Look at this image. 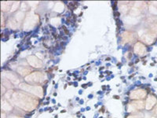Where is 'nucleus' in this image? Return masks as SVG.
Returning <instances> with one entry per match:
<instances>
[{
  "instance_id": "nucleus-1",
  "label": "nucleus",
  "mask_w": 157,
  "mask_h": 118,
  "mask_svg": "<svg viewBox=\"0 0 157 118\" xmlns=\"http://www.w3.org/2000/svg\"><path fill=\"white\" fill-rule=\"evenodd\" d=\"M12 99L15 105L25 110H31L35 109L36 104L37 103L36 101L23 93H14Z\"/></svg>"
},
{
  "instance_id": "nucleus-2",
  "label": "nucleus",
  "mask_w": 157,
  "mask_h": 118,
  "mask_svg": "<svg viewBox=\"0 0 157 118\" xmlns=\"http://www.w3.org/2000/svg\"><path fill=\"white\" fill-rule=\"evenodd\" d=\"M20 88L22 90H24L25 91H28L31 93V94L37 95V96H39V97L43 96V89H42L40 87L29 86L28 84H21L20 85Z\"/></svg>"
},
{
  "instance_id": "nucleus-9",
  "label": "nucleus",
  "mask_w": 157,
  "mask_h": 118,
  "mask_svg": "<svg viewBox=\"0 0 157 118\" xmlns=\"http://www.w3.org/2000/svg\"><path fill=\"white\" fill-rule=\"evenodd\" d=\"M142 39L145 42L150 44V43H152V42H153L154 39H155V36L152 34H146L145 36H144Z\"/></svg>"
},
{
  "instance_id": "nucleus-16",
  "label": "nucleus",
  "mask_w": 157,
  "mask_h": 118,
  "mask_svg": "<svg viewBox=\"0 0 157 118\" xmlns=\"http://www.w3.org/2000/svg\"><path fill=\"white\" fill-rule=\"evenodd\" d=\"M62 28H63L64 31V32H65V34L68 35V34H69V31H68V29H67V28H66L65 26H63V27H62Z\"/></svg>"
},
{
  "instance_id": "nucleus-18",
  "label": "nucleus",
  "mask_w": 157,
  "mask_h": 118,
  "mask_svg": "<svg viewBox=\"0 0 157 118\" xmlns=\"http://www.w3.org/2000/svg\"><path fill=\"white\" fill-rule=\"evenodd\" d=\"M115 17H119V15H120V14H119V12H116V13L114 14Z\"/></svg>"
},
{
  "instance_id": "nucleus-22",
  "label": "nucleus",
  "mask_w": 157,
  "mask_h": 118,
  "mask_svg": "<svg viewBox=\"0 0 157 118\" xmlns=\"http://www.w3.org/2000/svg\"><path fill=\"white\" fill-rule=\"evenodd\" d=\"M2 118H4V114L2 113Z\"/></svg>"
},
{
  "instance_id": "nucleus-12",
  "label": "nucleus",
  "mask_w": 157,
  "mask_h": 118,
  "mask_svg": "<svg viewBox=\"0 0 157 118\" xmlns=\"http://www.w3.org/2000/svg\"><path fill=\"white\" fill-rule=\"evenodd\" d=\"M134 105H135V106L137 107V109H142L144 107V102L142 101H138V102H134Z\"/></svg>"
},
{
  "instance_id": "nucleus-17",
  "label": "nucleus",
  "mask_w": 157,
  "mask_h": 118,
  "mask_svg": "<svg viewBox=\"0 0 157 118\" xmlns=\"http://www.w3.org/2000/svg\"><path fill=\"white\" fill-rule=\"evenodd\" d=\"M128 118H141L140 117L138 116H136V115H133V116H130L128 117Z\"/></svg>"
},
{
  "instance_id": "nucleus-8",
  "label": "nucleus",
  "mask_w": 157,
  "mask_h": 118,
  "mask_svg": "<svg viewBox=\"0 0 157 118\" xmlns=\"http://www.w3.org/2000/svg\"><path fill=\"white\" fill-rule=\"evenodd\" d=\"M122 38H123V41L124 42H129V41H130V40H132V39H133V34L130 33V32H125L123 35H122Z\"/></svg>"
},
{
  "instance_id": "nucleus-15",
  "label": "nucleus",
  "mask_w": 157,
  "mask_h": 118,
  "mask_svg": "<svg viewBox=\"0 0 157 118\" xmlns=\"http://www.w3.org/2000/svg\"><path fill=\"white\" fill-rule=\"evenodd\" d=\"M150 12H152V13H153V14H157V9L156 8L155 6H150Z\"/></svg>"
},
{
  "instance_id": "nucleus-20",
  "label": "nucleus",
  "mask_w": 157,
  "mask_h": 118,
  "mask_svg": "<svg viewBox=\"0 0 157 118\" xmlns=\"http://www.w3.org/2000/svg\"><path fill=\"white\" fill-rule=\"evenodd\" d=\"M9 118H21V117H10Z\"/></svg>"
},
{
  "instance_id": "nucleus-6",
  "label": "nucleus",
  "mask_w": 157,
  "mask_h": 118,
  "mask_svg": "<svg viewBox=\"0 0 157 118\" xmlns=\"http://www.w3.org/2000/svg\"><path fill=\"white\" fill-rule=\"evenodd\" d=\"M134 49L135 54L139 55H143L144 54V52H145V47H144V46L141 42H137L134 47Z\"/></svg>"
},
{
  "instance_id": "nucleus-3",
  "label": "nucleus",
  "mask_w": 157,
  "mask_h": 118,
  "mask_svg": "<svg viewBox=\"0 0 157 118\" xmlns=\"http://www.w3.org/2000/svg\"><path fill=\"white\" fill-rule=\"evenodd\" d=\"M26 81L31 83H42L44 80V75L39 72H35L25 77Z\"/></svg>"
},
{
  "instance_id": "nucleus-7",
  "label": "nucleus",
  "mask_w": 157,
  "mask_h": 118,
  "mask_svg": "<svg viewBox=\"0 0 157 118\" xmlns=\"http://www.w3.org/2000/svg\"><path fill=\"white\" fill-rule=\"evenodd\" d=\"M156 103V99L154 96L150 95L146 100V104H145V108L147 109H151L154 105Z\"/></svg>"
},
{
  "instance_id": "nucleus-24",
  "label": "nucleus",
  "mask_w": 157,
  "mask_h": 118,
  "mask_svg": "<svg viewBox=\"0 0 157 118\" xmlns=\"http://www.w3.org/2000/svg\"><path fill=\"white\" fill-rule=\"evenodd\" d=\"M153 118H154V117H153Z\"/></svg>"
},
{
  "instance_id": "nucleus-13",
  "label": "nucleus",
  "mask_w": 157,
  "mask_h": 118,
  "mask_svg": "<svg viewBox=\"0 0 157 118\" xmlns=\"http://www.w3.org/2000/svg\"><path fill=\"white\" fill-rule=\"evenodd\" d=\"M137 109H137V107L135 106L134 103H131L130 105H128V109H127L128 112H134V111H136Z\"/></svg>"
},
{
  "instance_id": "nucleus-5",
  "label": "nucleus",
  "mask_w": 157,
  "mask_h": 118,
  "mask_svg": "<svg viewBox=\"0 0 157 118\" xmlns=\"http://www.w3.org/2000/svg\"><path fill=\"white\" fill-rule=\"evenodd\" d=\"M28 61L31 66L35 68H41L43 66V62L41 61V60L35 56H29L28 57Z\"/></svg>"
},
{
  "instance_id": "nucleus-11",
  "label": "nucleus",
  "mask_w": 157,
  "mask_h": 118,
  "mask_svg": "<svg viewBox=\"0 0 157 118\" xmlns=\"http://www.w3.org/2000/svg\"><path fill=\"white\" fill-rule=\"evenodd\" d=\"M17 72H18L21 75V76H25V75H27V74L29 73L30 70L24 69V68L20 67V68H18V69H17Z\"/></svg>"
},
{
  "instance_id": "nucleus-14",
  "label": "nucleus",
  "mask_w": 157,
  "mask_h": 118,
  "mask_svg": "<svg viewBox=\"0 0 157 118\" xmlns=\"http://www.w3.org/2000/svg\"><path fill=\"white\" fill-rule=\"evenodd\" d=\"M139 14H140V11H139V9H138L134 8V9L131 10V14H132V15H134V16H137V15H138Z\"/></svg>"
},
{
  "instance_id": "nucleus-4",
  "label": "nucleus",
  "mask_w": 157,
  "mask_h": 118,
  "mask_svg": "<svg viewBox=\"0 0 157 118\" xmlns=\"http://www.w3.org/2000/svg\"><path fill=\"white\" fill-rule=\"evenodd\" d=\"M146 95V91L144 90H136V91H134L130 93V96L131 99H144Z\"/></svg>"
},
{
  "instance_id": "nucleus-23",
  "label": "nucleus",
  "mask_w": 157,
  "mask_h": 118,
  "mask_svg": "<svg viewBox=\"0 0 157 118\" xmlns=\"http://www.w3.org/2000/svg\"><path fill=\"white\" fill-rule=\"evenodd\" d=\"M103 90H105V86H103Z\"/></svg>"
},
{
  "instance_id": "nucleus-10",
  "label": "nucleus",
  "mask_w": 157,
  "mask_h": 118,
  "mask_svg": "<svg viewBox=\"0 0 157 118\" xmlns=\"http://www.w3.org/2000/svg\"><path fill=\"white\" fill-rule=\"evenodd\" d=\"M6 78H8V79L10 80L11 81H13L14 84H18V83H19V80L17 78L16 76H14V75H13V74L6 73Z\"/></svg>"
},
{
  "instance_id": "nucleus-19",
  "label": "nucleus",
  "mask_w": 157,
  "mask_h": 118,
  "mask_svg": "<svg viewBox=\"0 0 157 118\" xmlns=\"http://www.w3.org/2000/svg\"><path fill=\"white\" fill-rule=\"evenodd\" d=\"M113 98H114V99H119V97L117 96V95H114Z\"/></svg>"
},
{
  "instance_id": "nucleus-21",
  "label": "nucleus",
  "mask_w": 157,
  "mask_h": 118,
  "mask_svg": "<svg viewBox=\"0 0 157 118\" xmlns=\"http://www.w3.org/2000/svg\"><path fill=\"white\" fill-rule=\"evenodd\" d=\"M155 112H156V113L157 114V106L156 107V110H155Z\"/></svg>"
}]
</instances>
